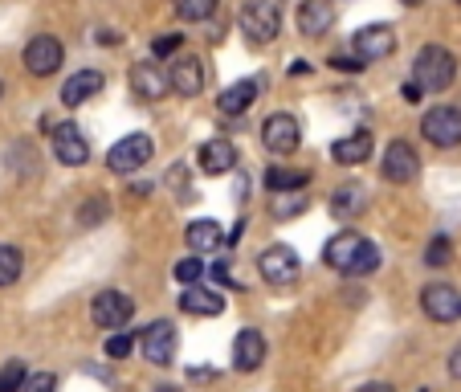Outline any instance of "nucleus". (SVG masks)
<instances>
[{"label": "nucleus", "mask_w": 461, "mask_h": 392, "mask_svg": "<svg viewBox=\"0 0 461 392\" xmlns=\"http://www.w3.org/2000/svg\"><path fill=\"white\" fill-rule=\"evenodd\" d=\"M322 261H327L335 274H343V278H364V274L380 270V250H375L367 237L343 229V233H335L331 242L322 245Z\"/></svg>", "instance_id": "nucleus-1"}, {"label": "nucleus", "mask_w": 461, "mask_h": 392, "mask_svg": "<svg viewBox=\"0 0 461 392\" xmlns=\"http://www.w3.org/2000/svg\"><path fill=\"white\" fill-rule=\"evenodd\" d=\"M457 78V58H453L445 45H425L412 58V82H417L425 95H441V90L453 87Z\"/></svg>", "instance_id": "nucleus-2"}, {"label": "nucleus", "mask_w": 461, "mask_h": 392, "mask_svg": "<svg viewBox=\"0 0 461 392\" xmlns=\"http://www.w3.org/2000/svg\"><path fill=\"white\" fill-rule=\"evenodd\" d=\"M151 140L143 135V131H131L127 140H119L111 151H106V168L119 176H131V172H140L143 164H151Z\"/></svg>", "instance_id": "nucleus-3"}, {"label": "nucleus", "mask_w": 461, "mask_h": 392, "mask_svg": "<svg viewBox=\"0 0 461 392\" xmlns=\"http://www.w3.org/2000/svg\"><path fill=\"white\" fill-rule=\"evenodd\" d=\"M261 143L274 156H294L303 148V123L294 114H270V119L261 123Z\"/></svg>", "instance_id": "nucleus-4"}, {"label": "nucleus", "mask_w": 461, "mask_h": 392, "mask_svg": "<svg viewBox=\"0 0 461 392\" xmlns=\"http://www.w3.org/2000/svg\"><path fill=\"white\" fill-rule=\"evenodd\" d=\"M241 29L249 41H274L282 29V13L274 0H245L241 9Z\"/></svg>", "instance_id": "nucleus-5"}, {"label": "nucleus", "mask_w": 461, "mask_h": 392, "mask_svg": "<svg viewBox=\"0 0 461 392\" xmlns=\"http://www.w3.org/2000/svg\"><path fill=\"white\" fill-rule=\"evenodd\" d=\"M258 270H261V278L274 282V287H290V282L303 274V258H298L290 245H270V250H261Z\"/></svg>", "instance_id": "nucleus-6"}, {"label": "nucleus", "mask_w": 461, "mask_h": 392, "mask_svg": "<svg viewBox=\"0 0 461 392\" xmlns=\"http://www.w3.org/2000/svg\"><path fill=\"white\" fill-rule=\"evenodd\" d=\"M420 131L433 148H457L461 143V111L457 106H433L420 119Z\"/></svg>", "instance_id": "nucleus-7"}, {"label": "nucleus", "mask_w": 461, "mask_h": 392, "mask_svg": "<svg viewBox=\"0 0 461 392\" xmlns=\"http://www.w3.org/2000/svg\"><path fill=\"white\" fill-rule=\"evenodd\" d=\"M131 315H135V303H131V295H122V290H98L95 303H90L95 327H106V332H119L122 323H131Z\"/></svg>", "instance_id": "nucleus-8"}, {"label": "nucleus", "mask_w": 461, "mask_h": 392, "mask_svg": "<svg viewBox=\"0 0 461 392\" xmlns=\"http://www.w3.org/2000/svg\"><path fill=\"white\" fill-rule=\"evenodd\" d=\"M380 172H384V180H388V184H412V180H417V172H420L417 148H412V143H404V140H392L388 148H384Z\"/></svg>", "instance_id": "nucleus-9"}, {"label": "nucleus", "mask_w": 461, "mask_h": 392, "mask_svg": "<svg viewBox=\"0 0 461 392\" xmlns=\"http://www.w3.org/2000/svg\"><path fill=\"white\" fill-rule=\"evenodd\" d=\"M351 50H356V58L364 61V66H367V61L392 58V50H396V29H392V25H364V29H356Z\"/></svg>", "instance_id": "nucleus-10"}, {"label": "nucleus", "mask_w": 461, "mask_h": 392, "mask_svg": "<svg viewBox=\"0 0 461 392\" xmlns=\"http://www.w3.org/2000/svg\"><path fill=\"white\" fill-rule=\"evenodd\" d=\"M143 356H148V364H172L176 360V348H180V335H176V323L172 319H156L143 332Z\"/></svg>", "instance_id": "nucleus-11"}, {"label": "nucleus", "mask_w": 461, "mask_h": 392, "mask_svg": "<svg viewBox=\"0 0 461 392\" xmlns=\"http://www.w3.org/2000/svg\"><path fill=\"white\" fill-rule=\"evenodd\" d=\"M50 143H53V156L66 168H82L90 160V143L82 140V131L74 127V123H58V127L50 131Z\"/></svg>", "instance_id": "nucleus-12"}, {"label": "nucleus", "mask_w": 461, "mask_h": 392, "mask_svg": "<svg viewBox=\"0 0 461 392\" xmlns=\"http://www.w3.org/2000/svg\"><path fill=\"white\" fill-rule=\"evenodd\" d=\"M25 70L33 74V78H50L53 70L61 66V41L58 37H50V33H41V37H33V41L25 45Z\"/></svg>", "instance_id": "nucleus-13"}, {"label": "nucleus", "mask_w": 461, "mask_h": 392, "mask_svg": "<svg viewBox=\"0 0 461 392\" xmlns=\"http://www.w3.org/2000/svg\"><path fill=\"white\" fill-rule=\"evenodd\" d=\"M131 90H135V98H143V103H159V98L172 90V74H164V66H156V61H140V66L131 70Z\"/></svg>", "instance_id": "nucleus-14"}, {"label": "nucleus", "mask_w": 461, "mask_h": 392, "mask_svg": "<svg viewBox=\"0 0 461 392\" xmlns=\"http://www.w3.org/2000/svg\"><path fill=\"white\" fill-rule=\"evenodd\" d=\"M420 306H425V315L433 323H453L461 315V295L453 287H445V282H433V287L420 290Z\"/></svg>", "instance_id": "nucleus-15"}, {"label": "nucleus", "mask_w": 461, "mask_h": 392, "mask_svg": "<svg viewBox=\"0 0 461 392\" xmlns=\"http://www.w3.org/2000/svg\"><path fill=\"white\" fill-rule=\"evenodd\" d=\"M172 90L184 98H196L204 90V61L201 58H192V53H184V58L172 61Z\"/></svg>", "instance_id": "nucleus-16"}, {"label": "nucleus", "mask_w": 461, "mask_h": 392, "mask_svg": "<svg viewBox=\"0 0 461 392\" xmlns=\"http://www.w3.org/2000/svg\"><path fill=\"white\" fill-rule=\"evenodd\" d=\"M261 360H266V335L245 327L237 332V343H233V368L237 372H258Z\"/></svg>", "instance_id": "nucleus-17"}, {"label": "nucleus", "mask_w": 461, "mask_h": 392, "mask_svg": "<svg viewBox=\"0 0 461 392\" xmlns=\"http://www.w3.org/2000/svg\"><path fill=\"white\" fill-rule=\"evenodd\" d=\"M180 311L184 315H196V319H212V315L225 311V295L201 287V282H192V287L180 295Z\"/></svg>", "instance_id": "nucleus-18"}, {"label": "nucleus", "mask_w": 461, "mask_h": 392, "mask_svg": "<svg viewBox=\"0 0 461 392\" xmlns=\"http://www.w3.org/2000/svg\"><path fill=\"white\" fill-rule=\"evenodd\" d=\"M106 87V78L98 70H78L66 78V87H61V103L66 106H82L90 103V98H98V90Z\"/></svg>", "instance_id": "nucleus-19"}, {"label": "nucleus", "mask_w": 461, "mask_h": 392, "mask_svg": "<svg viewBox=\"0 0 461 392\" xmlns=\"http://www.w3.org/2000/svg\"><path fill=\"white\" fill-rule=\"evenodd\" d=\"M331 25H335L331 0H303V9H298V29H303V37H322Z\"/></svg>", "instance_id": "nucleus-20"}, {"label": "nucleus", "mask_w": 461, "mask_h": 392, "mask_svg": "<svg viewBox=\"0 0 461 392\" xmlns=\"http://www.w3.org/2000/svg\"><path fill=\"white\" fill-rule=\"evenodd\" d=\"M196 164H201V172H209V176H225L237 168V148L229 140H209L201 148V156H196Z\"/></svg>", "instance_id": "nucleus-21"}, {"label": "nucleus", "mask_w": 461, "mask_h": 392, "mask_svg": "<svg viewBox=\"0 0 461 392\" xmlns=\"http://www.w3.org/2000/svg\"><path fill=\"white\" fill-rule=\"evenodd\" d=\"M372 156V131H351V135H343V140L331 143V160L335 164H364V160Z\"/></svg>", "instance_id": "nucleus-22"}, {"label": "nucleus", "mask_w": 461, "mask_h": 392, "mask_svg": "<svg viewBox=\"0 0 461 392\" xmlns=\"http://www.w3.org/2000/svg\"><path fill=\"white\" fill-rule=\"evenodd\" d=\"M184 242H188V250L192 253H212V250H221L225 245V229L217 225V221H192L188 229H184Z\"/></svg>", "instance_id": "nucleus-23"}, {"label": "nucleus", "mask_w": 461, "mask_h": 392, "mask_svg": "<svg viewBox=\"0 0 461 392\" xmlns=\"http://www.w3.org/2000/svg\"><path fill=\"white\" fill-rule=\"evenodd\" d=\"M258 95H261V82L258 78H241V82H233V87L221 95V111L225 114H245Z\"/></svg>", "instance_id": "nucleus-24"}, {"label": "nucleus", "mask_w": 461, "mask_h": 392, "mask_svg": "<svg viewBox=\"0 0 461 392\" xmlns=\"http://www.w3.org/2000/svg\"><path fill=\"white\" fill-rule=\"evenodd\" d=\"M367 209V192L359 188V184H343V188H335V196H331V213L335 217H359V213Z\"/></svg>", "instance_id": "nucleus-25"}, {"label": "nucleus", "mask_w": 461, "mask_h": 392, "mask_svg": "<svg viewBox=\"0 0 461 392\" xmlns=\"http://www.w3.org/2000/svg\"><path fill=\"white\" fill-rule=\"evenodd\" d=\"M311 184V172H290V168H270L266 172V188L270 192H303Z\"/></svg>", "instance_id": "nucleus-26"}, {"label": "nucleus", "mask_w": 461, "mask_h": 392, "mask_svg": "<svg viewBox=\"0 0 461 392\" xmlns=\"http://www.w3.org/2000/svg\"><path fill=\"white\" fill-rule=\"evenodd\" d=\"M25 270V258H21L17 245H0V287H13Z\"/></svg>", "instance_id": "nucleus-27"}, {"label": "nucleus", "mask_w": 461, "mask_h": 392, "mask_svg": "<svg viewBox=\"0 0 461 392\" xmlns=\"http://www.w3.org/2000/svg\"><path fill=\"white\" fill-rule=\"evenodd\" d=\"M221 0H172V9L180 21H209L217 13Z\"/></svg>", "instance_id": "nucleus-28"}, {"label": "nucleus", "mask_w": 461, "mask_h": 392, "mask_svg": "<svg viewBox=\"0 0 461 392\" xmlns=\"http://www.w3.org/2000/svg\"><path fill=\"white\" fill-rule=\"evenodd\" d=\"M270 213L274 217H294V213H306V196L303 192H274V201H270Z\"/></svg>", "instance_id": "nucleus-29"}, {"label": "nucleus", "mask_w": 461, "mask_h": 392, "mask_svg": "<svg viewBox=\"0 0 461 392\" xmlns=\"http://www.w3.org/2000/svg\"><path fill=\"white\" fill-rule=\"evenodd\" d=\"M106 213H111V201H106L103 192H98V196H90V201L82 205V213H78V225H82V229L98 225V221H106Z\"/></svg>", "instance_id": "nucleus-30"}, {"label": "nucleus", "mask_w": 461, "mask_h": 392, "mask_svg": "<svg viewBox=\"0 0 461 392\" xmlns=\"http://www.w3.org/2000/svg\"><path fill=\"white\" fill-rule=\"evenodd\" d=\"M25 380H29V372H25L21 360H9V364L0 368V392H21L25 388Z\"/></svg>", "instance_id": "nucleus-31"}, {"label": "nucleus", "mask_w": 461, "mask_h": 392, "mask_svg": "<svg viewBox=\"0 0 461 392\" xmlns=\"http://www.w3.org/2000/svg\"><path fill=\"white\" fill-rule=\"evenodd\" d=\"M201 274H204L201 253H192V258L176 261V282H184V287H192V282H201Z\"/></svg>", "instance_id": "nucleus-32"}, {"label": "nucleus", "mask_w": 461, "mask_h": 392, "mask_svg": "<svg viewBox=\"0 0 461 392\" xmlns=\"http://www.w3.org/2000/svg\"><path fill=\"white\" fill-rule=\"evenodd\" d=\"M449 261V237H433L425 250V266H445Z\"/></svg>", "instance_id": "nucleus-33"}, {"label": "nucleus", "mask_w": 461, "mask_h": 392, "mask_svg": "<svg viewBox=\"0 0 461 392\" xmlns=\"http://www.w3.org/2000/svg\"><path fill=\"white\" fill-rule=\"evenodd\" d=\"M131 351H135V340H131V335H111V340H106V356L111 360H127Z\"/></svg>", "instance_id": "nucleus-34"}, {"label": "nucleus", "mask_w": 461, "mask_h": 392, "mask_svg": "<svg viewBox=\"0 0 461 392\" xmlns=\"http://www.w3.org/2000/svg\"><path fill=\"white\" fill-rule=\"evenodd\" d=\"M53 388H58V376H53V372H33L21 392H53Z\"/></svg>", "instance_id": "nucleus-35"}, {"label": "nucleus", "mask_w": 461, "mask_h": 392, "mask_svg": "<svg viewBox=\"0 0 461 392\" xmlns=\"http://www.w3.org/2000/svg\"><path fill=\"white\" fill-rule=\"evenodd\" d=\"M180 50V33H167V37H156V41H151V53H156V58H167V53H176Z\"/></svg>", "instance_id": "nucleus-36"}, {"label": "nucleus", "mask_w": 461, "mask_h": 392, "mask_svg": "<svg viewBox=\"0 0 461 392\" xmlns=\"http://www.w3.org/2000/svg\"><path fill=\"white\" fill-rule=\"evenodd\" d=\"M327 66H331V70H343V74H356V70H364V61H359V58H331V61H327Z\"/></svg>", "instance_id": "nucleus-37"}, {"label": "nucleus", "mask_w": 461, "mask_h": 392, "mask_svg": "<svg viewBox=\"0 0 461 392\" xmlns=\"http://www.w3.org/2000/svg\"><path fill=\"white\" fill-rule=\"evenodd\" d=\"M449 376H453V380H461V343L449 351Z\"/></svg>", "instance_id": "nucleus-38"}, {"label": "nucleus", "mask_w": 461, "mask_h": 392, "mask_svg": "<svg viewBox=\"0 0 461 392\" xmlns=\"http://www.w3.org/2000/svg\"><path fill=\"white\" fill-rule=\"evenodd\" d=\"M401 95H404V103H420V95H425V90H420L417 82H409V87H404Z\"/></svg>", "instance_id": "nucleus-39"}, {"label": "nucleus", "mask_w": 461, "mask_h": 392, "mask_svg": "<svg viewBox=\"0 0 461 392\" xmlns=\"http://www.w3.org/2000/svg\"><path fill=\"white\" fill-rule=\"evenodd\" d=\"M212 278H217V282H233V274H229V261H217V266H212Z\"/></svg>", "instance_id": "nucleus-40"}, {"label": "nucleus", "mask_w": 461, "mask_h": 392, "mask_svg": "<svg viewBox=\"0 0 461 392\" xmlns=\"http://www.w3.org/2000/svg\"><path fill=\"white\" fill-rule=\"evenodd\" d=\"M359 392H396V388H392V384H384V380H372V384H364Z\"/></svg>", "instance_id": "nucleus-41"}, {"label": "nucleus", "mask_w": 461, "mask_h": 392, "mask_svg": "<svg viewBox=\"0 0 461 392\" xmlns=\"http://www.w3.org/2000/svg\"><path fill=\"white\" fill-rule=\"evenodd\" d=\"M404 5H409V9H412V5H420V0H404Z\"/></svg>", "instance_id": "nucleus-42"}, {"label": "nucleus", "mask_w": 461, "mask_h": 392, "mask_svg": "<svg viewBox=\"0 0 461 392\" xmlns=\"http://www.w3.org/2000/svg\"><path fill=\"white\" fill-rule=\"evenodd\" d=\"M0 95H5V87H0Z\"/></svg>", "instance_id": "nucleus-43"}, {"label": "nucleus", "mask_w": 461, "mask_h": 392, "mask_svg": "<svg viewBox=\"0 0 461 392\" xmlns=\"http://www.w3.org/2000/svg\"><path fill=\"white\" fill-rule=\"evenodd\" d=\"M457 5H461V0H457Z\"/></svg>", "instance_id": "nucleus-44"}]
</instances>
